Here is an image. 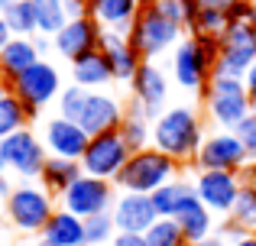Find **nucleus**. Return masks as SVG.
Returning <instances> with one entry per match:
<instances>
[{
    "instance_id": "1",
    "label": "nucleus",
    "mask_w": 256,
    "mask_h": 246,
    "mask_svg": "<svg viewBox=\"0 0 256 246\" xmlns=\"http://www.w3.org/2000/svg\"><path fill=\"white\" fill-rule=\"evenodd\" d=\"M208 130H204V117L188 104L169 107L152 120V146L166 156H172L182 165H194L198 149L204 143Z\"/></svg>"
},
{
    "instance_id": "2",
    "label": "nucleus",
    "mask_w": 256,
    "mask_h": 246,
    "mask_svg": "<svg viewBox=\"0 0 256 246\" xmlns=\"http://www.w3.org/2000/svg\"><path fill=\"white\" fill-rule=\"evenodd\" d=\"M214 65H218V39L198 36V32H185L182 42L172 49L169 78L182 91L204 97L208 84L214 78Z\"/></svg>"
},
{
    "instance_id": "3",
    "label": "nucleus",
    "mask_w": 256,
    "mask_h": 246,
    "mask_svg": "<svg viewBox=\"0 0 256 246\" xmlns=\"http://www.w3.org/2000/svg\"><path fill=\"white\" fill-rule=\"evenodd\" d=\"M182 169L185 165L175 162L172 156H166V152H159L156 146H146V149L133 152L130 159H126L124 172L117 175V188L120 191H136V195H152L156 188H162V185L175 182V178L182 175Z\"/></svg>"
},
{
    "instance_id": "4",
    "label": "nucleus",
    "mask_w": 256,
    "mask_h": 246,
    "mask_svg": "<svg viewBox=\"0 0 256 246\" xmlns=\"http://www.w3.org/2000/svg\"><path fill=\"white\" fill-rule=\"evenodd\" d=\"M56 201L58 198L52 195V191H46L39 182H20V185H13V191L6 195L4 214H6V221H10L13 230L42 237L46 224H49L52 214L58 211Z\"/></svg>"
},
{
    "instance_id": "5",
    "label": "nucleus",
    "mask_w": 256,
    "mask_h": 246,
    "mask_svg": "<svg viewBox=\"0 0 256 246\" xmlns=\"http://www.w3.org/2000/svg\"><path fill=\"white\" fill-rule=\"evenodd\" d=\"M201 101H204V117L214 130H237V123L253 114L244 78L214 75Z\"/></svg>"
},
{
    "instance_id": "6",
    "label": "nucleus",
    "mask_w": 256,
    "mask_h": 246,
    "mask_svg": "<svg viewBox=\"0 0 256 246\" xmlns=\"http://www.w3.org/2000/svg\"><path fill=\"white\" fill-rule=\"evenodd\" d=\"M185 32H188L185 26L169 19L156 3H143V10H140L136 23H133V29H130V42L140 49V55H143L146 62H156L159 55L172 52L175 45L182 42Z\"/></svg>"
},
{
    "instance_id": "7",
    "label": "nucleus",
    "mask_w": 256,
    "mask_h": 246,
    "mask_svg": "<svg viewBox=\"0 0 256 246\" xmlns=\"http://www.w3.org/2000/svg\"><path fill=\"white\" fill-rule=\"evenodd\" d=\"M10 91L26 104V110L32 117H39V110L49 107L52 101H58V94H62V71L52 58H39L16 81H10Z\"/></svg>"
},
{
    "instance_id": "8",
    "label": "nucleus",
    "mask_w": 256,
    "mask_h": 246,
    "mask_svg": "<svg viewBox=\"0 0 256 246\" xmlns=\"http://www.w3.org/2000/svg\"><path fill=\"white\" fill-rule=\"evenodd\" d=\"M253 62H256V32H253L250 19H237L218 39V65H214V75L246 78Z\"/></svg>"
},
{
    "instance_id": "9",
    "label": "nucleus",
    "mask_w": 256,
    "mask_h": 246,
    "mask_svg": "<svg viewBox=\"0 0 256 246\" xmlns=\"http://www.w3.org/2000/svg\"><path fill=\"white\" fill-rule=\"evenodd\" d=\"M253 162V156L246 152V146L240 143V136L234 130H211L204 136L198 149L192 169H204V172H244Z\"/></svg>"
},
{
    "instance_id": "10",
    "label": "nucleus",
    "mask_w": 256,
    "mask_h": 246,
    "mask_svg": "<svg viewBox=\"0 0 256 246\" xmlns=\"http://www.w3.org/2000/svg\"><path fill=\"white\" fill-rule=\"evenodd\" d=\"M0 149H4L10 175H16L20 182H39L46 162H49V149H46L42 136H36V133L26 126V130L6 136L4 143H0Z\"/></svg>"
},
{
    "instance_id": "11",
    "label": "nucleus",
    "mask_w": 256,
    "mask_h": 246,
    "mask_svg": "<svg viewBox=\"0 0 256 246\" xmlns=\"http://www.w3.org/2000/svg\"><path fill=\"white\" fill-rule=\"evenodd\" d=\"M114 201H117V185L107 182V178H94V175H82L58 198V204L65 211H72L75 217H82V221L98 217V214H110Z\"/></svg>"
},
{
    "instance_id": "12",
    "label": "nucleus",
    "mask_w": 256,
    "mask_h": 246,
    "mask_svg": "<svg viewBox=\"0 0 256 246\" xmlns=\"http://www.w3.org/2000/svg\"><path fill=\"white\" fill-rule=\"evenodd\" d=\"M130 146L124 143L117 130L114 133H100V136H91L84 156H82V172L94 178H107V182H117V175L124 172L126 159H130Z\"/></svg>"
},
{
    "instance_id": "13",
    "label": "nucleus",
    "mask_w": 256,
    "mask_h": 246,
    "mask_svg": "<svg viewBox=\"0 0 256 246\" xmlns=\"http://www.w3.org/2000/svg\"><path fill=\"white\" fill-rule=\"evenodd\" d=\"M169 88L172 78L166 75V68H159L156 62H143L130 81V104H136L146 117L156 120L162 110H169Z\"/></svg>"
},
{
    "instance_id": "14",
    "label": "nucleus",
    "mask_w": 256,
    "mask_h": 246,
    "mask_svg": "<svg viewBox=\"0 0 256 246\" xmlns=\"http://www.w3.org/2000/svg\"><path fill=\"white\" fill-rule=\"evenodd\" d=\"M192 188H194V195L211 208V214L230 217L234 201H237L240 188H244V178H240V172H204V169H194Z\"/></svg>"
},
{
    "instance_id": "15",
    "label": "nucleus",
    "mask_w": 256,
    "mask_h": 246,
    "mask_svg": "<svg viewBox=\"0 0 256 246\" xmlns=\"http://www.w3.org/2000/svg\"><path fill=\"white\" fill-rule=\"evenodd\" d=\"M124 101L117 94H107V91H88L82 114H78V126L88 136H100V133H114L124 120Z\"/></svg>"
},
{
    "instance_id": "16",
    "label": "nucleus",
    "mask_w": 256,
    "mask_h": 246,
    "mask_svg": "<svg viewBox=\"0 0 256 246\" xmlns=\"http://www.w3.org/2000/svg\"><path fill=\"white\" fill-rule=\"evenodd\" d=\"M100 36H104V29L98 26V19L78 16V19H68V23L52 36V49L58 52V58L75 62V58L88 55V52L100 49Z\"/></svg>"
},
{
    "instance_id": "17",
    "label": "nucleus",
    "mask_w": 256,
    "mask_h": 246,
    "mask_svg": "<svg viewBox=\"0 0 256 246\" xmlns=\"http://www.w3.org/2000/svg\"><path fill=\"white\" fill-rule=\"evenodd\" d=\"M42 143H46V149H49V156L82 162V156H84L88 143H91V136H88L75 120L56 114V117H49V120L42 123Z\"/></svg>"
},
{
    "instance_id": "18",
    "label": "nucleus",
    "mask_w": 256,
    "mask_h": 246,
    "mask_svg": "<svg viewBox=\"0 0 256 246\" xmlns=\"http://www.w3.org/2000/svg\"><path fill=\"white\" fill-rule=\"evenodd\" d=\"M110 217L117 224V234H146L159 221L156 208H152V198L136 195V191H120L110 208Z\"/></svg>"
},
{
    "instance_id": "19",
    "label": "nucleus",
    "mask_w": 256,
    "mask_h": 246,
    "mask_svg": "<svg viewBox=\"0 0 256 246\" xmlns=\"http://www.w3.org/2000/svg\"><path fill=\"white\" fill-rule=\"evenodd\" d=\"M100 52L107 55V62L114 68V81H124V84H130L133 75L140 71V65L146 62L140 55V49L130 42V36H124V32H104L100 36Z\"/></svg>"
},
{
    "instance_id": "20",
    "label": "nucleus",
    "mask_w": 256,
    "mask_h": 246,
    "mask_svg": "<svg viewBox=\"0 0 256 246\" xmlns=\"http://www.w3.org/2000/svg\"><path fill=\"white\" fill-rule=\"evenodd\" d=\"M175 224L182 227V234H185L188 243H198V240H204V237H211L214 230H218V221H214L211 208L194 195V188L188 191L185 201L178 204V211H175Z\"/></svg>"
},
{
    "instance_id": "21",
    "label": "nucleus",
    "mask_w": 256,
    "mask_h": 246,
    "mask_svg": "<svg viewBox=\"0 0 256 246\" xmlns=\"http://www.w3.org/2000/svg\"><path fill=\"white\" fill-rule=\"evenodd\" d=\"M143 0H91V16L104 32H124L130 36L133 23H136Z\"/></svg>"
},
{
    "instance_id": "22",
    "label": "nucleus",
    "mask_w": 256,
    "mask_h": 246,
    "mask_svg": "<svg viewBox=\"0 0 256 246\" xmlns=\"http://www.w3.org/2000/svg\"><path fill=\"white\" fill-rule=\"evenodd\" d=\"M39 58H46V55L39 52L36 36H13L10 42L0 49V78H4V81H16V78L23 75L26 68H32Z\"/></svg>"
},
{
    "instance_id": "23",
    "label": "nucleus",
    "mask_w": 256,
    "mask_h": 246,
    "mask_svg": "<svg viewBox=\"0 0 256 246\" xmlns=\"http://www.w3.org/2000/svg\"><path fill=\"white\" fill-rule=\"evenodd\" d=\"M110 81H114V68L100 49H94V52H88V55L72 62V84H78V88L104 91Z\"/></svg>"
},
{
    "instance_id": "24",
    "label": "nucleus",
    "mask_w": 256,
    "mask_h": 246,
    "mask_svg": "<svg viewBox=\"0 0 256 246\" xmlns=\"http://www.w3.org/2000/svg\"><path fill=\"white\" fill-rule=\"evenodd\" d=\"M42 240H49V243H56V246H88L84 243V221H82V217H75L72 211L58 208L56 214H52V221L46 224Z\"/></svg>"
},
{
    "instance_id": "25",
    "label": "nucleus",
    "mask_w": 256,
    "mask_h": 246,
    "mask_svg": "<svg viewBox=\"0 0 256 246\" xmlns=\"http://www.w3.org/2000/svg\"><path fill=\"white\" fill-rule=\"evenodd\" d=\"M82 175H84V172H82V162H75V159L49 156V162H46L42 175H39V185H42L46 191H52L56 198H62Z\"/></svg>"
},
{
    "instance_id": "26",
    "label": "nucleus",
    "mask_w": 256,
    "mask_h": 246,
    "mask_svg": "<svg viewBox=\"0 0 256 246\" xmlns=\"http://www.w3.org/2000/svg\"><path fill=\"white\" fill-rule=\"evenodd\" d=\"M117 133L124 136V143L130 146V152H140V149H146V146H152V117H146L136 104H126Z\"/></svg>"
},
{
    "instance_id": "27",
    "label": "nucleus",
    "mask_w": 256,
    "mask_h": 246,
    "mask_svg": "<svg viewBox=\"0 0 256 246\" xmlns=\"http://www.w3.org/2000/svg\"><path fill=\"white\" fill-rule=\"evenodd\" d=\"M240 178H244V188H240L237 201H234L230 217L246 234H256V162L246 165V169L240 172Z\"/></svg>"
},
{
    "instance_id": "28",
    "label": "nucleus",
    "mask_w": 256,
    "mask_h": 246,
    "mask_svg": "<svg viewBox=\"0 0 256 246\" xmlns=\"http://www.w3.org/2000/svg\"><path fill=\"white\" fill-rule=\"evenodd\" d=\"M30 120H32V114L26 110V104L20 101L13 91L6 97H0V143H4L6 136H13V133L26 130Z\"/></svg>"
},
{
    "instance_id": "29",
    "label": "nucleus",
    "mask_w": 256,
    "mask_h": 246,
    "mask_svg": "<svg viewBox=\"0 0 256 246\" xmlns=\"http://www.w3.org/2000/svg\"><path fill=\"white\" fill-rule=\"evenodd\" d=\"M188 191H192V178H185V175H178L175 182L162 185V188H156V191L150 195L156 214H159V217H175V211H178V204L185 201Z\"/></svg>"
},
{
    "instance_id": "30",
    "label": "nucleus",
    "mask_w": 256,
    "mask_h": 246,
    "mask_svg": "<svg viewBox=\"0 0 256 246\" xmlns=\"http://www.w3.org/2000/svg\"><path fill=\"white\" fill-rule=\"evenodd\" d=\"M0 16L10 26L13 36H36V10H32V0H6Z\"/></svg>"
},
{
    "instance_id": "31",
    "label": "nucleus",
    "mask_w": 256,
    "mask_h": 246,
    "mask_svg": "<svg viewBox=\"0 0 256 246\" xmlns=\"http://www.w3.org/2000/svg\"><path fill=\"white\" fill-rule=\"evenodd\" d=\"M32 10H36V36L52 39L68 23V13H65L62 0H32Z\"/></svg>"
},
{
    "instance_id": "32",
    "label": "nucleus",
    "mask_w": 256,
    "mask_h": 246,
    "mask_svg": "<svg viewBox=\"0 0 256 246\" xmlns=\"http://www.w3.org/2000/svg\"><path fill=\"white\" fill-rule=\"evenodd\" d=\"M143 237L150 246H192L185 240V234H182V227L175 224V217H159Z\"/></svg>"
},
{
    "instance_id": "33",
    "label": "nucleus",
    "mask_w": 256,
    "mask_h": 246,
    "mask_svg": "<svg viewBox=\"0 0 256 246\" xmlns=\"http://www.w3.org/2000/svg\"><path fill=\"white\" fill-rule=\"evenodd\" d=\"M117 237V224L110 214H98L84 221V243L88 246H110V240Z\"/></svg>"
},
{
    "instance_id": "34",
    "label": "nucleus",
    "mask_w": 256,
    "mask_h": 246,
    "mask_svg": "<svg viewBox=\"0 0 256 246\" xmlns=\"http://www.w3.org/2000/svg\"><path fill=\"white\" fill-rule=\"evenodd\" d=\"M227 26H230L227 13H220V10H208V6H201V10H198V16H194V26H192L188 32H198V36H208V39H220Z\"/></svg>"
},
{
    "instance_id": "35",
    "label": "nucleus",
    "mask_w": 256,
    "mask_h": 246,
    "mask_svg": "<svg viewBox=\"0 0 256 246\" xmlns=\"http://www.w3.org/2000/svg\"><path fill=\"white\" fill-rule=\"evenodd\" d=\"M84 97H88V88H78V84H68V88H62V94H58V101H56L58 114L68 117V120H78Z\"/></svg>"
},
{
    "instance_id": "36",
    "label": "nucleus",
    "mask_w": 256,
    "mask_h": 246,
    "mask_svg": "<svg viewBox=\"0 0 256 246\" xmlns=\"http://www.w3.org/2000/svg\"><path fill=\"white\" fill-rule=\"evenodd\" d=\"M234 133H237L240 143L246 146V152H250V156L256 159V110H253L250 117H244V120L237 123V130H234Z\"/></svg>"
},
{
    "instance_id": "37",
    "label": "nucleus",
    "mask_w": 256,
    "mask_h": 246,
    "mask_svg": "<svg viewBox=\"0 0 256 246\" xmlns=\"http://www.w3.org/2000/svg\"><path fill=\"white\" fill-rule=\"evenodd\" d=\"M214 234H220L227 243H237V240H244V237H246V230L240 227V224L234 221V217H224V221L218 224V230H214Z\"/></svg>"
},
{
    "instance_id": "38",
    "label": "nucleus",
    "mask_w": 256,
    "mask_h": 246,
    "mask_svg": "<svg viewBox=\"0 0 256 246\" xmlns=\"http://www.w3.org/2000/svg\"><path fill=\"white\" fill-rule=\"evenodd\" d=\"M68 19H78V16H91V0H62Z\"/></svg>"
},
{
    "instance_id": "39",
    "label": "nucleus",
    "mask_w": 256,
    "mask_h": 246,
    "mask_svg": "<svg viewBox=\"0 0 256 246\" xmlns=\"http://www.w3.org/2000/svg\"><path fill=\"white\" fill-rule=\"evenodd\" d=\"M13 191L10 185V169H6V159H4V149H0V201H6V195Z\"/></svg>"
},
{
    "instance_id": "40",
    "label": "nucleus",
    "mask_w": 256,
    "mask_h": 246,
    "mask_svg": "<svg viewBox=\"0 0 256 246\" xmlns=\"http://www.w3.org/2000/svg\"><path fill=\"white\" fill-rule=\"evenodd\" d=\"M110 246H150V243H146L143 234H117L110 240Z\"/></svg>"
},
{
    "instance_id": "41",
    "label": "nucleus",
    "mask_w": 256,
    "mask_h": 246,
    "mask_svg": "<svg viewBox=\"0 0 256 246\" xmlns=\"http://www.w3.org/2000/svg\"><path fill=\"white\" fill-rule=\"evenodd\" d=\"M244 84H246V94H250V104H253V110H256V62H253V68L246 71Z\"/></svg>"
},
{
    "instance_id": "42",
    "label": "nucleus",
    "mask_w": 256,
    "mask_h": 246,
    "mask_svg": "<svg viewBox=\"0 0 256 246\" xmlns=\"http://www.w3.org/2000/svg\"><path fill=\"white\" fill-rule=\"evenodd\" d=\"M192 246H230V243H227L220 234H211V237H204V240H198V243H192Z\"/></svg>"
},
{
    "instance_id": "43",
    "label": "nucleus",
    "mask_w": 256,
    "mask_h": 246,
    "mask_svg": "<svg viewBox=\"0 0 256 246\" xmlns=\"http://www.w3.org/2000/svg\"><path fill=\"white\" fill-rule=\"evenodd\" d=\"M10 39H13V32H10V26L4 23V16H0V49H4V45L10 42Z\"/></svg>"
},
{
    "instance_id": "44",
    "label": "nucleus",
    "mask_w": 256,
    "mask_h": 246,
    "mask_svg": "<svg viewBox=\"0 0 256 246\" xmlns=\"http://www.w3.org/2000/svg\"><path fill=\"white\" fill-rule=\"evenodd\" d=\"M230 246H256V234H246L244 240H237V243H230Z\"/></svg>"
},
{
    "instance_id": "45",
    "label": "nucleus",
    "mask_w": 256,
    "mask_h": 246,
    "mask_svg": "<svg viewBox=\"0 0 256 246\" xmlns=\"http://www.w3.org/2000/svg\"><path fill=\"white\" fill-rule=\"evenodd\" d=\"M10 94V81H4V78H0V97H6Z\"/></svg>"
},
{
    "instance_id": "46",
    "label": "nucleus",
    "mask_w": 256,
    "mask_h": 246,
    "mask_svg": "<svg viewBox=\"0 0 256 246\" xmlns=\"http://www.w3.org/2000/svg\"><path fill=\"white\" fill-rule=\"evenodd\" d=\"M250 26H253V32H256V0H253V10H250Z\"/></svg>"
},
{
    "instance_id": "47",
    "label": "nucleus",
    "mask_w": 256,
    "mask_h": 246,
    "mask_svg": "<svg viewBox=\"0 0 256 246\" xmlns=\"http://www.w3.org/2000/svg\"><path fill=\"white\" fill-rule=\"evenodd\" d=\"M32 246H56V243H49V240H42V237H39V240L32 243Z\"/></svg>"
},
{
    "instance_id": "48",
    "label": "nucleus",
    "mask_w": 256,
    "mask_h": 246,
    "mask_svg": "<svg viewBox=\"0 0 256 246\" xmlns=\"http://www.w3.org/2000/svg\"><path fill=\"white\" fill-rule=\"evenodd\" d=\"M4 6H6V0H0V13H4Z\"/></svg>"
},
{
    "instance_id": "49",
    "label": "nucleus",
    "mask_w": 256,
    "mask_h": 246,
    "mask_svg": "<svg viewBox=\"0 0 256 246\" xmlns=\"http://www.w3.org/2000/svg\"><path fill=\"white\" fill-rule=\"evenodd\" d=\"M143 3H152V0H143Z\"/></svg>"
},
{
    "instance_id": "50",
    "label": "nucleus",
    "mask_w": 256,
    "mask_h": 246,
    "mask_svg": "<svg viewBox=\"0 0 256 246\" xmlns=\"http://www.w3.org/2000/svg\"><path fill=\"white\" fill-rule=\"evenodd\" d=\"M253 162H256V159H253Z\"/></svg>"
}]
</instances>
